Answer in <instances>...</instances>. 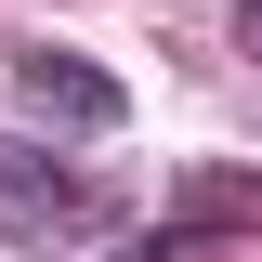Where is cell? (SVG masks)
I'll list each match as a JSON object with an SVG mask.
<instances>
[{
	"mask_svg": "<svg viewBox=\"0 0 262 262\" xmlns=\"http://www.w3.org/2000/svg\"><path fill=\"white\" fill-rule=\"evenodd\" d=\"M105 210H118V196H92L53 144H27V131L0 144V223L13 236H66V223H105Z\"/></svg>",
	"mask_w": 262,
	"mask_h": 262,
	"instance_id": "cell-2",
	"label": "cell"
},
{
	"mask_svg": "<svg viewBox=\"0 0 262 262\" xmlns=\"http://www.w3.org/2000/svg\"><path fill=\"white\" fill-rule=\"evenodd\" d=\"M170 210H184L196 236H249V223H262V170H223V158H196L184 184H170Z\"/></svg>",
	"mask_w": 262,
	"mask_h": 262,
	"instance_id": "cell-3",
	"label": "cell"
},
{
	"mask_svg": "<svg viewBox=\"0 0 262 262\" xmlns=\"http://www.w3.org/2000/svg\"><path fill=\"white\" fill-rule=\"evenodd\" d=\"M118 262H158V249H118Z\"/></svg>",
	"mask_w": 262,
	"mask_h": 262,
	"instance_id": "cell-5",
	"label": "cell"
},
{
	"mask_svg": "<svg viewBox=\"0 0 262 262\" xmlns=\"http://www.w3.org/2000/svg\"><path fill=\"white\" fill-rule=\"evenodd\" d=\"M236 53H262V0H236Z\"/></svg>",
	"mask_w": 262,
	"mask_h": 262,
	"instance_id": "cell-4",
	"label": "cell"
},
{
	"mask_svg": "<svg viewBox=\"0 0 262 262\" xmlns=\"http://www.w3.org/2000/svg\"><path fill=\"white\" fill-rule=\"evenodd\" d=\"M13 105H27V131H66V144H92V131L131 118V92L92 53H13Z\"/></svg>",
	"mask_w": 262,
	"mask_h": 262,
	"instance_id": "cell-1",
	"label": "cell"
}]
</instances>
